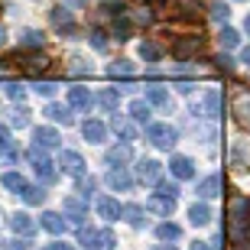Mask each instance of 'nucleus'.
<instances>
[{"label": "nucleus", "mask_w": 250, "mask_h": 250, "mask_svg": "<svg viewBox=\"0 0 250 250\" xmlns=\"http://www.w3.org/2000/svg\"><path fill=\"white\" fill-rule=\"evenodd\" d=\"M146 140L156 149H169V153H172V146H176V140H179V130L172 127V124H149Z\"/></svg>", "instance_id": "1"}, {"label": "nucleus", "mask_w": 250, "mask_h": 250, "mask_svg": "<svg viewBox=\"0 0 250 250\" xmlns=\"http://www.w3.org/2000/svg\"><path fill=\"white\" fill-rule=\"evenodd\" d=\"M82 244L88 250H114V231H111V228H101V231L84 228V231H82Z\"/></svg>", "instance_id": "2"}, {"label": "nucleus", "mask_w": 250, "mask_h": 250, "mask_svg": "<svg viewBox=\"0 0 250 250\" xmlns=\"http://www.w3.org/2000/svg\"><path fill=\"white\" fill-rule=\"evenodd\" d=\"M26 156H29V163H33V169H36V176H39V179H46V182H52V179H56L52 159H49L46 153H42V146H36V143H33Z\"/></svg>", "instance_id": "3"}, {"label": "nucleus", "mask_w": 250, "mask_h": 250, "mask_svg": "<svg viewBox=\"0 0 250 250\" xmlns=\"http://www.w3.org/2000/svg\"><path fill=\"white\" fill-rule=\"evenodd\" d=\"M49 23H52L59 33H65V36L75 33V17H72V10H65V7H52L49 10Z\"/></svg>", "instance_id": "4"}, {"label": "nucleus", "mask_w": 250, "mask_h": 250, "mask_svg": "<svg viewBox=\"0 0 250 250\" xmlns=\"http://www.w3.org/2000/svg\"><path fill=\"white\" fill-rule=\"evenodd\" d=\"M137 176L143 179V182H149V186H156L159 179H163V163H156V159H140Z\"/></svg>", "instance_id": "5"}, {"label": "nucleus", "mask_w": 250, "mask_h": 250, "mask_svg": "<svg viewBox=\"0 0 250 250\" xmlns=\"http://www.w3.org/2000/svg\"><path fill=\"white\" fill-rule=\"evenodd\" d=\"M68 104L78 107V111H88L94 104V94L88 91V88H82V84H68Z\"/></svg>", "instance_id": "6"}, {"label": "nucleus", "mask_w": 250, "mask_h": 250, "mask_svg": "<svg viewBox=\"0 0 250 250\" xmlns=\"http://www.w3.org/2000/svg\"><path fill=\"white\" fill-rule=\"evenodd\" d=\"M62 172H68L72 179H82V176H88V169H84V159L78 156V153H62Z\"/></svg>", "instance_id": "7"}, {"label": "nucleus", "mask_w": 250, "mask_h": 250, "mask_svg": "<svg viewBox=\"0 0 250 250\" xmlns=\"http://www.w3.org/2000/svg\"><path fill=\"white\" fill-rule=\"evenodd\" d=\"M107 186H111L114 192H130V188H133V176H130L124 166H121V169L114 166L111 172H107Z\"/></svg>", "instance_id": "8"}, {"label": "nucleus", "mask_w": 250, "mask_h": 250, "mask_svg": "<svg viewBox=\"0 0 250 250\" xmlns=\"http://www.w3.org/2000/svg\"><path fill=\"white\" fill-rule=\"evenodd\" d=\"M198 49H202V36H182V39H176L172 56L176 59H188V56H195Z\"/></svg>", "instance_id": "9"}, {"label": "nucleus", "mask_w": 250, "mask_h": 250, "mask_svg": "<svg viewBox=\"0 0 250 250\" xmlns=\"http://www.w3.org/2000/svg\"><path fill=\"white\" fill-rule=\"evenodd\" d=\"M234 117L244 130H250V91H241L234 98Z\"/></svg>", "instance_id": "10"}, {"label": "nucleus", "mask_w": 250, "mask_h": 250, "mask_svg": "<svg viewBox=\"0 0 250 250\" xmlns=\"http://www.w3.org/2000/svg\"><path fill=\"white\" fill-rule=\"evenodd\" d=\"M169 172L176 179H195V163L188 156H172V163H169Z\"/></svg>", "instance_id": "11"}, {"label": "nucleus", "mask_w": 250, "mask_h": 250, "mask_svg": "<svg viewBox=\"0 0 250 250\" xmlns=\"http://www.w3.org/2000/svg\"><path fill=\"white\" fill-rule=\"evenodd\" d=\"M94 104H98L101 111H114V107L121 104V91H117V88H101V91L94 94Z\"/></svg>", "instance_id": "12"}, {"label": "nucleus", "mask_w": 250, "mask_h": 250, "mask_svg": "<svg viewBox=\"0 0 250 250\" xmlns=\"http://www.w3.org/2000/svg\"><path fill=\"white\" fill-rule=\"evenodd\" d=\"M82 133L88 143H104V137H107V127H104L101 121H84L82 124Z\"/></svg>", "instance_id": "13"}, {"label": "nucleus", "mask_w": 250, "mask_h": 250, "mask_svg": "<svg viewBox=\"0 0 250 250\" xmlns=\"http://www.w3.org/2000/svg\"><path fill=\"white\" fill-rule=\"evenodd\" d=\"M94 208H98V214L107 218V221H117V218H121V205L114 202V198H107V195H101V198L94 202Z\"/></svg>", "instance_id": "14"}, {"label": "nucleus", "mask_w": 250, "mask_h": 250, "mask_svg": "<svg viewBox=\"0 0 250 250\" xmlns=\"http://www.w3.org/2000/svg\"><path fill=\"white\" fill-rule=\"evenodd\" d=\"M20 68L26 75H39L49 68V59L46 56H20Z\"/></svg>", "instance_id": "15"}, {"label": "nucleus", "mask_w": 250, "mask_h": 250, "mask_svg": "<svg viewBox=\"0 0 250 250\" xmlns=\"http://www.w3.org/2000/svg\"><path fill=\"white\" fill-rule=\"evenodd\" d=\"M149 211H156V214H172V208H176V198H169V195H149V202H146Z\"/></svg>", "instance_id": "16"}, {"label": "nucleus", "mask_w": 250, "mask_h": 250, "mask_svg": "<svg viewBox=\"0 0 250 250\" xmlns=\"http://www.w3.org/2000/svg\"><path fill=\"white\" fill-rule=\"evenodd\" d=\"M146 101H149V107H172L169 91H166V88H159V84H149V88H146Z\"/></svg>", "instance_id": "17"}, {"label": "nucleus", "mask_w": 250, "mask_h": 250, "mask_svg": "<svg viewBox=\"0 0 250 250\" xmlns=\"http://www.w3.org/2000/svg\"><path fill=\"white\" fill-rule=\"evenodd\" d=\"M10 228H13V234H23V237H29V234L36 231V221H33L29 214L17 211V214H13V218H10Z\"/></svg>", "instance_id": "18"}, {"label": "nucleus", "mask_w": 250, "mask_h": 250, "mask_svg": "<svg viewBox=\"0 0 250 250\" xmlns=\"http://www.w3.org/2000/svg\"><path fill=\"white\" fill-rule=\"evenodd\" d=\"M33 140H36V146H42V149H56L59 146V133L52 127H36Z\"/></svg>", "instance_id": "19"}, {"label": "nucleus", "mask_w": 250, "mask_h": 250, "mask_svg": "<svg viewBox=\"0 0 250 250\" xmlns=\"http://www.w3.org/2000/svg\"><path fill=\"white\" fill-rule=\"evenodd\" d=\"M39 224H42L49 234H62L65 228H68V221H65L59 211H42V221H39Z\"/></svg>", "instance_id": "20"}, {"label": "nucleus", "mask_w": 250, "mask_h": 250, "mask_svg": "<svg viewBox=\"0 0 250 250\" xmlns=\"http://www.w3.org/2000/svg\"><path fill=\"white\" fill-rule=\"evenodd\" d=\"M65 211H68V221L82 224V218H84V198H82V195H72V198H65Z\"/></svg>", "instance_id": "21"}, {"label": "nucleus", "mask_w": 250, "mask_h": 250, "mask_svg": "<svg viewBox=\"0 0 250 250\" xmlns=\"http://www.w3.org/2000/svg\"><path fill=\"white\" fill-rule=\"evenodd\" d=\"M188 221H192L195 228H202V224H208V221H211V208H208L205 202H195L192 208H188Z\"/></svg>", "instance_id": "22"}, {"label": "nucleus", "mask_w": 250, "mask_h": 250, "mask_svg": "<svg viewBox=\"0 0 250 250\" xmlns=\"http://www.w3.org/2000/svg\"><path fill=\"white\" fill-rule=\"evenodd\" d=\"M198 195H202V198L221 195V176H205L202 182H198Z\"/></svg>", "instance_id": "23"}, {"label": "nucleus", "mask_w": 250, "mask_h": 250, "mask_svg": "<svg viewBox=\"0 0 250 250\" xmlns=\"http://www.w3.org/2000/svg\"><path fill=\"white\" fill-rule=\"evenodd\" d=\"M114 130H117V137H124V143H133V140H137V127H133L127 117H121V114L114 117Z\"/></svg>", "instance_id": "24"}, {"label": "nucleus", "mask_w": 250, "mask_h": 250, "mask_svg": "<svg viewBox=\"0 0 250 250\" xmlns=\"http://www.w3.org/2000/svg\"><path fill=\"white\" fill-rule=\"evenodd\" d=\"M0 156L7 159V163H17V146H13L7 127H0Z\"/></svg>", "instance_id": "25"}, {"label": "nucleus", "mask_w": 250, "mask_h": 250, "mask_svg": "<svg viewBox=\"0 0 250 250\" xmlns=\"http://www.w3.org/2000/svg\"><path fill=\"white\" fill-rule=\"evenodd\" d=\"M130 121H140V124H146V121H149V101H146V98H137V101H130Z\"/></svg>", "instance_id": "26"}, {"label": "nucleus", "mask_w": 250, "mask_h": 250, "mask_svg": "<svg viewBox=\"0 0 250 250\" xmlns=\"http://www.w3.org/2000/svg\"><path fill=\"white\" fill-rule=\"evenodd\" d=\"M121 218L130 224V228H143V208H140V205H124Z\"/></svg>", "instance_id": "27"}, {"label": "nucleus", "mask_w": 250, "mask_h": 250, "mask_svg": "<svg viewBox=\"0 0 250 250\" xmlns=\"http://www.w3.org/2000/svg\"><path fill=\"white\" fill-rule=\"evenodd\" d=\"M26 186H29V182L20 176V172H7V176H3V188L13 192V195H23V188H26Z\"/></svg>", "instance_id": "28"}, {"label": "nucleus", "mask_w": 250, "mask_h": 250, "mask_svg": "<svg viewBox=\"0 0 250 250\" xmlns=\"http://www.w3.org/2000/svg\"><path fill=\"white\" fill-rule=\"evenodd\" d=\"M156 237H159V241H179V237H182V228L172 224V221H163L156 228Z\"/></svg>", "instance_id": "29"}, {"label": "nucleus", "mask_w": 250, "mask_h": 250, "mask_svg": "<svg viewBox=\"0 0 250 250\" xmlns=\"http://www.w3.org/2000/svg\"><path fill=\"white\" fill-rule=\"evenodd\" d=\"M46 117L56 124H72V111L68 107H62V104H49L46 107Z\"/></svg>", "instance_id": "30"}, {"label": "nucleus", "mask_w": 250, "mask_h": 250, "mask_svg": "<svg viewBox=\"0 0 250 250\" xmlns=\"http://www.w3.org/2000/svg\"><path fill=\"white\" fill-rule=\"evenodd\" d=\"M130 159V143H124V146H114V149H107V163L111 166H124Z\"/></svg>", "instance_id": "31"}, {"label": "nucleus", "mask_w": 250, "mask_h": 250, "mask_svg": "<svg viewBox=\"0 0 250 250\" xmlns=\"http://www.w3.org/2000/svg\"><path fill=\"white\" fill-rule=\"evenodd\" d=\"M107 72L114 75V78H130V75L137 72V68H133V62H130V59H117V62H111V68H107Z\"/></svg>", "instance_id": "32"}, {"label": "nucleus", "mask_w": 250, "mask_h": 250, "mask_svg": "<svg viewBox=\"0 0 250 250\" xmlns=\"http://www.w3.org/2000/svg\"><path fill=\"white\" fill-rule=\"evenodd\" d=\"M218 42H221V49H237V42H241V36H237V29L224 26L221 33H218Z\"/></svg>", "instance_id": "33"}, {"label": "nucleus", "mask_w": 250, "mask_h": 250, "mask_svg": "<svg viewBox=\"0 0 250 250\" xmlns=\"http://www.w3.org/2000/svg\"><path fill=\"white\" fill-rule=\"evenodd\" d=\"M20 198H23V202H26V205H42V198H46V192H42V188H39V186H26V188H23V195H20Z\"/></svg>", "instance_id": "34"}, {"label": "nucleus", "mask_w": 250, "mask_h": 250, "mask_svg": "<svg viewBox=\"0 0 250 250\" xmlns=\"http://www.w3.org/2000/svg\"><path fill=\"white\" fill-rule=\"evenodd\" d=\"M20 46H26V49L42 46V33H39V29H26V33H23V39H20Z\"/></svg>", "instance_id": "35"}, {"label": "nucleus", "mask_w": 250, "mask_h": 250, "mask_svg": "<svg viewBox=\"0 0 250 250\" xmlns=\"http://www.w3.org/2000/svg\"><path fill=\"white\" fill-rule=\"evenodd\" d=\"M98 10H101V17H114V13H124V0H104Z\"/></svg>", "instance_id": "36"}, {"label": "nucleus", "mask_w": 250, "mask_h": 250, "mask_svg": "<svg viewBox=\"0 0 250 250\" xmlns=\"http://www.w3.org/2000/svg\"><path fill=\"white\" fill-rule=\"evenodd\" d=\"M228 17H231V7H228V3H211V20L228 23Z\"/></svg>", "instance_id": "37"}, {"label": "nucleus", "mask_w": 250, "mask_h": 250, "mask_svg": "<svg viewBox=\"0 0 250 250\" xmlns=\"http://www.w3.org/2000/svg\"><path fill=\"white\" fill-rule=\"evenodd\" d=\"M10 124H13L17 130H23V127L29 124V111H26V107H20V111H13V114H10Z\"/></svg>", "instance_id": "38"}, {"label": "nucleus", "mask_w": 250, "mask_h": 250, "mask_svg": "<svg viewBox=\"0 0 250 250\" xmlns=\"http://www.w3.org/2000/svg\"><path fill=\"white\" fill-rule=\"evenodd\" d=\"M140 56L146 59V62H156L159 59V46L156 42H143V46H140Z\"/></svg>", "instance_id": "39"}, {"label": "nucleus", "mask_w": 250, "mask_h": 250, "mask_svg": "<svg viewBox=\"0 0 250 250\" xmlns=\"http://www.w3.org/2000/svg\"><path fill=\"white\" fill-rule=\"evenodd\" d=\"M88 42H91V49H98V52H104V49H107V39H104V33H101V29H91Z\"/></svg>", "instance_id": "40"}, {"label": "nucleus", "mask_w": 250, "mask_h": 250, "mask_svg": "<svg viewBox=\"0 0 250 250\" xmlns=\"http://www.w3.org/2000/svg\"><path fill=\"white\" fill-rule=\"evenodd\" d=\"M114 39H130V20H117V23H114Z\"/></svg>", "instance_id": "41"}, {"label": "nucleus", "mask_w": 250, "mask_h": 250, "mask_svg": "<svg viewBox=\"0 0 250 250\" xmlns=\"http://www.w3.org/2000/svg\"><path fill=\"white\" fill-rule=\"evenodd\" d=\"M244 163H247V146H234V153H231V166H234V169H244Z\"/></svg>", "instance_id": "42"}, {"label": "nucleus", "mask_w": 250, "mask_h": 250, "mask_svg": "<svg viewBox=\"0 0 250 250\" xmlns=\"http://www.w3.org/2000/svg\"><path fill=\"white\" fill-rule=\"evenodd\" d=\"M205 111L211 114V117L218 114V91H208V94H205Z\"/></svg>", "instance_id": "43"}, {"label": "nucleus", "mask_w": 250, "mask_h": 250, "mask_svg": "<svg viewBox=\"0 0 250 250\" xmlns=\"http://www.w3.org/2000/svg\"><path fill=\"white\" fill-rule=\"evenodd\" d=\"M156 188H159V195H169V198H176V195H179L176 182H163V179H159V182H156Z\"/></svg>", "instance_id": "44"}, {"label": "nucleus", "mask_w": 250, "mask_h": 250, "mask_svg": "<svg viewBox=\"0 0 250 250\" xmlns=\"http://www.w3.org/2000/svg\"><path fill=\"white\" fill-rule=\"evenodd\" d=\"M133 23H137V26H149V23H153V13H149V10H140V13H133Z\"/></svg>", "instance_id": "45"}, {"label": "nucleus", "mask_w": 250, "mask_h": 250, "mask_svg": "<svg viewBox=\"0 0 250 250\" xmlns=\"http://www.w3.org/2000/svg\"><path fill=\"white\" fill-rule=\"evenodd\" d=\"M94 188H98V182H94V179H88V176H82V198H88Z\"/></svg>", "instance_id": "46"}, {"label": "nucleus", "mask_w": 250, "mask_h": 250, "mask_svg": "<svg viewBox=\"0 0 250 250\" xmlns=\"http://www.w3.org/2000/svg\"><path fill=\"white\" fill-rule=\"evenodd\" d=\"M36 94H39V98H52V94H56V84H39V88H36Z\"/></svg>", "instance_id": "47"}, {"label": "nucleus", "mask_w": 250, "mask_h": 250, "mask_svg": "<svg viewBox=\"0 0 250 250\" xmlns=\"http://www.w3.org/2000/svg\"><path fill=\"white\" fill-rule=\"evenodd\" d=\"M218 68H224V72H234V59H231V56H218Z\"/></svg>", "instance_id": "48"}, {"label": "nucleus", "mask_w": 250, "mask_h": 250, "mask_svg": "<svg viewBox=\"0 0 250 250\" xmlns=\"http://www.w3.org/2000/svg\"><path fill=\"white\" fill-rule=\"evenodd\" d=\"M7 94L13 98V101H23V98H26V94H23V88H17V84H10V88H7Z\"/></svg>", "instance_id": "49"}, {"label": "nucleus", "mask_w": 250, "mask_h": 250, "mask_svg": "<svg viewBox=\"0 0 250 250\" xmlns=\"http://www.w3.org/2000/svg\"><path fill=\"white\" fill-rule=\"evenodd\" d=\"M42 250H72V244H62V241H52V244H42Z\"/></svg>", "instance_id": "50"}, {"label": "nucleus", "mask_w": 250, "mask_h": 250, "mask_svg": "<svg viewBox=\"0 0 250 250\" xmlns=\"http://www.w3.org/2000/svg\"><path fill=\"white\" fill-rule=\"evenodd\" d=\"M65 3H68V10H82L88 0H65Z\"/></svg>", "instance_id": "51"}, {"label": "nucleus", "mask_w": 250, "mask_h": 250, "mask_svg": "<svg viewBox=\"0 0 250 250\" xmlns=\"http://www.w3.org/2000/svg\"><path fill=\"white\" fill-rule=\"evenodd\" d=\"M192 250H211V244H205V241H195Z\"/></svg>", "instance_id": "52"}, {"label": "nucleus", "mask_w": 250, "mask_h": 250, "mask_svg": "<svg viewBox=\"0 0 250 250\" xmlns=\"http://www.w3.org/2000/svg\"><path fill=\"white\" fill-rule=\"evenodd\" d=\"M153 250H179V247H176V244H166V241H163V244H156Z\"/></svg>", "instance_id": "53"}, {"label": "nucleus", "mask_w": 250, "mask_h": 250, "mask_svg": "<svg viewBox=\"0 0 250 250\" xmlns=\"http://www.w3.org/2000/svg\"><path fill=\"white\" fill-rule=\"evenodd\" d=\"M241 62H244V65H247V68H250V46L244 49V56H241Z\"/></svg>", "instance_id": "54"}, {"label": "nucleus", "mask_w": 250, "mask_h": 250, "mask_svg": "<svg viewBox=\"0 0 250 250\" xmlns=\"http://www.w3.org/2000/svg\"><path fill=\"white\" fill-rule=\"evenodd\" d=\"M7 250H26V244H7Z\"/></svg>", "instance_id": "55"}, {"label": "nucleus", "mask_w": 250, "mask_h": 250, "mask_svg": "<svg viewBox=\"0 0 250 250\" xmlns=\"http://www.w3.org/2000/svg\"><path fill=\"white\" fill-rule=\"evenodd\" d=\"M3 42H7V33H3V26H0V46H3Z\"/></svg>", "instance_id": "56"}, {"label": "nucleus", "mask_w": 250, "mask_h": 250, "mask_svg": "<svg viewBox=\"0 0 250 250\" xmlns=\"http://www.w3.org/2000/svg\"><path fill=\"white\" fill-rule=\"evenodd\" d=\"M244 29H247V33H250V13H247V20H244Z\"/></svg>", "instance_id": "57"}]
</instances>
